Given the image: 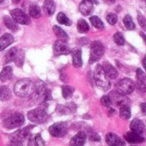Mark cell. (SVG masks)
Returning <instances> with one entry per match:
<instances>
[{"label": "cell", "mask_w": 146, "mask_h": 146, "mask_svg": "<svg viewBox=\"0 0 146 146\" xmlns=\"http://www.w3.org/2000/svg\"><path fill=\"white\" fill-rule=\"evenodd\" d=\"M94 78L96 85L102 90L107 91L111 87V83L108 80V77L106 75V73L102 68V65L98 64L95 69Z\"/></svg>", "instance_id": "obj_2"}, {"label": "cell", "mask_w": 146, "mask_h": 146, "mask_svg": "<svg viewBox=\"0 0 146 146\" xmlns=\"http://www.w3.org/2000/svg\"><path fill=\"white\" fill-rule=\"evenodd\" d=\"M14 42V37L11 34L6 33L0 38V51L5 50L8 46Z\"/></svg>", "instance_id": "obj_18"}, {"label": "cell", "mask_w": 146, "mask_h": 146, "mask_svg": "<svg viewBox=\"0 0 146 146\" xmlns=\"http://www.w3.org/2000/svg\"><path fill=\"white\" fill-rule=\"evenodd\" d=\"M137 21H138L139 25L143 29H146V19L144 18V17L141 13H138V15H137Z\"/></svg>", "instance_id": "obj_38"}, {"label": "cell", "mask_w": 146, "mask_h": 146, "mask_svg": "<svg viewBox=\"0 0 146 146\" xmlns=\"http://www.w3.org/2000/svg\"><path fill=\"white\" fill-rule=\"evenodd\" d=\"M11 15L12 18L17 23H20L23 25H27L30 23V20H29V17L27 16V14L24 13L22 10H19V9L12 10L11 11Z\"/></svg>", "instance_id": "obj_9"}, {"label": "cell", "mask_w": 146, "mask_h": 146, "mask_svg": "<svg viewBox=\"0 0 146 146\" xmlns=\"http://www.w3.org/2000/svg\"><path fill=\"white\" fill-rule=\"evenodd\" d=\"M5 1V0H0V3H3Z\"/></svg>", "instance_id": "obj_46"}, {"label": "cell", "mask_w": 146, "mask_h": 146, "mask_svg": "<svg viewBox=\"0 0 146 146\" xmlns=\"http://www.w3.org/2000/svg\"><path fill=\"white\" fill-rule=\"evenodd\" d=\"M104 46L100 41H94L90 45V63L93 64L103 56L104 54Z\"/></svg>", "instance_id": "obj_3"}, {"label": "cell", "mask_w": 146, "mask_h": 146, "mask_svg": "<svg viewBox=\"0 0 146 146\" xmlns=\"http://www.w3.org/2000/svg\"><path fill=\"white\" fill-rule=\"evenodd\" d=\"M135 86H136V88H137L140 92H142V93H144V92L146 91V85H145L144 83H143V82H141V81H138V82L135 84Z\"/></svg>", "instance_id": "obj_39"}, {"label": "cell", "mask_w": 146, "mask_h": 146, "mask_svg": "<svg viewBox=\"0 0 146 146\" xmlns=\"http://www.w3.org/2000/svg\"><path fill=\"white\" fill-rule=\"evenodd\" d=\"M116 88L118 92L123 95H129L134 90L135 84L130 78H124L116 84Z\"/></svg>", "instance_id": "obj_6"}, {"label": "cell", "mask_w": 146, "mask_h": 146, "mask_svg": "<svg viewBox=\"0 0 146 146\" xmlns=\"http://www.w3.org/2000/svg\"><path fill=\"white\" fill-rule=\"evenodd\" d=\"M17 53V49L16 47L11 48L5 55V63H10L15 60V58Z\"/></svg>", "instance_id": "obj_24"}, {"label": "cell", "mask_w": 146, "mask_h": 146, "mask_svg": "<svg viewBox=\"0 0 146 146\" xmlns=\"http://www.w3.org/2000/svg\"><path fill=\"white\" fill-rule=\"evenodd\" d=\"M90 23H92V25L98 29H104V23H102V21L98 17H91L90 18Z\"/></svg>", "instance_id": "obj_31"}, {"label": "cell", "mask_w": 146, "mask_h": 146, "mask_svg": "<svg viewBox=\"0 0 146 146\" xmlns=\"http://www.w3.org/2000/svg\"><path fill=\"white\" fill-rule=\"evenodd\" d=\"M136 76H137V78L138 81H141V82L146 84V74L141 69H139V68L137 69Z\"/></svg>", "instance_id": "obj_35"}, {"label": "cell", "mask_w": 146, "mask_h": 146, "mask_svg": "<svg viewBox=\"0 0 146 146\" xmlns=\"http://www.w3.org/2000/svg\"><path fill=\"white\" fill-rule=\"evenodd\" d=\"M123 23L125 26V28L129 30H132L135 29V23L132 21V18L130 15H126L124 19H123Z\"/></svg>", "instance_id": "obj_32"}, {"label": "cell", "mask_w": 146, "mask_h": 146, "mask_svg": "<svg viewBox=\"0 0 146 146\" xmlns=\"http://www.w3.org/2000/svg\"><path fill=\"white\" fill-rule=\"evenodd\" d=\"M21 1H22V0H12V2H13L14 4H16V5H17V4H19Z\"/></svg>", "instance_id": "obj_43"}, {"label": "cell", "mask_w": 146, "mask_h": 146, "mask_svg": "<svg viewBox=\"0 0 146 146\" xmlns=\"http://www.w3.org/2000/svg\"><path fill=\"white\" fill-rule=\"evenodd\" d=\"M52 29H53L54 34L56 35V36H57L59 40H65V41H66V40L69 39L68 35H67L60 27H58V26H54Z\"/></svg>", "instance_id": "obj_23"}, {"label": "cell", "mask_w": 146, "mask_h": 146, "mask_svg": "<svg viewBox=\"0 0 146 146\" xmlns=\"http://www.w3.org/2000/svg\"><path fill=\"white\" fill-rule=\"evenodd\" d=\"M142 1H143V3H144L145 5H146V0H142Z\"/></svg>", "instance_id": "obj_45"}, {"label": "cell", "mask_w": 146, "mask_h": 146, "mask_svg": "<svg viewBox=\"0 0 146 146\" xmlns=\"http://www.w3.org/2000/svg\"><path fill=\"white\" fill-rule=\"evenodd\" d=\"M71 52V57H72V63L73 65L77 68H79L83 65V60H82V50L79 47L74 48Z\"/></svg>", "instance_id": "obj_12"}, {"label": "cell", "mask_w": 146, "mask_h": 146, "mask_svg": "<svg viewBox=\"0 0 146 146\" xmlns=\"http://www.w3.org/2000/svg\"><path fill=\"white\" fill-rule=\"evenodd\" d=\"M87 138V135L84 131H79L77 135H75L70 140V144L74 146H82L85 143Z\"/></svg>", "instance_id": "obj_15"}, {"label": "cell", "mask_w": 146, "mask_h": 146, "mask_svg": "<svg viewBox=\"0 0 146 146\" xmlns=\"http://www.w3.org/2000/svg\"><path fill=\"white\" fill-rule=\"evenodd\" d=\"M106 142L108 145L111 146H121V145H125V142H123V140L115 133L113 132H108L106 135Z\"/></svg>", "instance_id": "obj_10"}, {"label": "cell", "mask_w": 146, "mask_h": 146, "mask_svg": "<svg viewBox=\"0 0 146 146\" xmlns=\"http://www.w3.org/2000/svg\"><path fill=\"white\" fill-rule=\"evenodd\" d=\"M12 75H13V70L11 66H5L1 71V74H0V80L3 82L8 81L12 78Z\"/></svg>", "instance_id": "obj_21"}, {"label": "cell", "mask_w": 146, "mask_h": 146, "mask_svg": "<svg viewBox=\"0 0 146 146\" xmlns=\"http://www.w3.org/2000/svg\"><path fill=\"white\" fill-rule=\"evenodd\" d=\"M53 52H54V54L57 56L67 55L70 52V49L69 48L65 40L58 39L53 44Z\"/></svg>", "instance_id": "obj_8"}, {"label": "cell", "mask_w": 146, "mask_h": 146, "mask_svg": "<svg viewBox=\"0 0 146 146\" xmlns=\"http://www.w3.org/2000/svg\"><path fill=\"white\" fill-rule=\"evenodd\" d=\"M130 128L132 131L138 133V134H143L145 131V125L143 121H141L138 119H135L131 121L130 125Z\"/></svg>", "instance_id": "obj_17"}, {"label": "cell", "mask_w": 146, "mask_h": 146, "mask_svg": "<svg viewBox=\"0 0 146 146\" xmlns=\"http://www.w3.org/2000/svg\"><path fill=\"white\" fill-rule=\"evenodd\" d=\"M102 68L106 73V75L111 78V79H115L118 78L119 76V73H118V70L114 68V66H113L110 63L108 62H104L103 63V65H102Z\"/></svg>", "instance_id": "obj_14"}, {"label": "cell", "mask_w": 146, "mask_h": 146, "mask_svg": "<svg viewBox=\"0 0 146 146\" xmlns=\"http://www.w3.org/2000/svg\"><path fill=\"white\" fill-rule=\"evenodd\" d=\"M143 68L145 69V70H146V55L143 57Z\"/></svg>", "instance_id": "obj_41"}, {"label": "cell", "mask_w": 146, "mask_h": 146, "mask_svg": "<svg viewBox=\"0 0 146 146\" xmlns=\"http://www.w3.org/2000/svg\"><path fill=\"white\" fill-rule=\"evenodd\" d=\"M4 23H5V25L11 30L12 31H17L18 29V26H17V23L11 17H8V16H5L4 17Z\"/></svg>", "instance_id": "obj_22"}, {"label": "cell", "mask_w": 146, "mask_h": 146, "mask_svg": "<svg viewBox=\"0 0 146 146\" xmlns=\"http://www.w3.org/2000/svg\"><path fill=\"white\" fill-rule=\"evenodd\" d=\"M94 9L93 3L89 0H84L79 5V11L84 16H89L92 13Z\"/></svg>", "instance_id": "obj_16"}, {"label": "cell", "mask_w": 146, "mask_h": 146, "mask_svg": "<svg viewBox=\"0 0 146 146\" xmlns=\"http://www.w3.org/2000/svg\"><path fill=\"white\" fill-rule=\"evenodd\" d=\"M35 85L30 79H22L17 82L14 85L15 94L22 98H26L34 94Z\"/></svg>", "instance_id": "obj_1"}, {"label": "cell", "mask_w": 146, "mask_h": 146, "mask_svg": "<svg viewBox=\"0 0 146 146\" xmlns=\"http://www.w3.org/2000/svg\"><path fill=\"white\" fill-rule=\"evenodd\" d=\"M28 118L30 121L35 124H42L45 123L48 119V114L45 110L41 108H36L29 111L28 113Z\"/></svg>", "instance_id": "obj_4"}, {"label": "cell", "mask_w": 146, "mask_h": 146, "mask_svg": "<svg viewBox=\"0 0 146 146\" xmlns=\"http://www.w3.org/2000/svg\"><path fill=\"white\" fill-rule=\"evenodd\" d=\"M28 144L30 146H42L45 145V142L40 134H34L29 136Z\"/></svg>", "instance_id": "obj_19"}, {"label": "cell", "mask_w": 146, "mask_h": 146, "mask_svg": "<svg viewBox=\"0 0 146 146\" xmlns=\"http://www.w3.org/2000/svg\"><path fill=\"white\" fill-rule=\"evenodd\" d=\"M101 102L102 104V106L106 107V108H109L110 105L112 104L111 102V100H110V97L108 96H102V100H101Z\"/></svg>", "instance_id": "obj_37"}, {"label": "cell", "mask_w": 146, "mask_h": 146, "mask_svg": "<svg viewBox=\"0 0 146 146\" xmlns=\"http://www.w3.org/2000/svg\"><path fill=\"white\" fill-rule=\"evenodd\" d=\"M113 40L119 46H123L125 44V38H124L123 35L120 32H117L116 34H114V35H113Z\"/></svg>", "instance_id": "obj_34"}, {"label": "cell", "mask_w": 146, "mask_h": 146, "mask_svg": "<svg viewBox=\"0 0 146 146\" xmlns=\"http://www.w3.org/2000/svg\"><path fill=\"white\" fill-rule=\"evenodd\" d=\"M57 21L60 24H63V25H65V26H70L71 25V21L63 12H59L58 14V16H57Z\"/></svg>", "instance_id": "obj_28"}, {"label": "cell", "mask_w": 146, "mask_h": 146, "mask_svg": "<svg viewBox=\"0 0 146 146\" xmlns=\"http://www.w3.org/2000/svg\"><path fill=\"white\" fill-rule=\"evenodd\" d=\"M11 97V91L8 87L1 86L0 87V100L6 101Z\"/></svg>", "instance_id": "obj_29"}, {"label": "cell", "mask_w": 146, "mask_h": 146, "mask_svg": "<svg viewBox=\"0 0 146 146\" xmlns=\"http://www.w3.org/2000/svg\"><path fill=\"white\" fill-rule=\"evenodd\" d=\"M67 125L63 122L53 124L49 127V133L54 137H63L67 134Z\"/></svg>", "instance_id": "obj_7"}, {"label": "cell", "mask_w": 146, "mask_h": 146, "mask_svg": "<svg viewBox=\"0 0 146 146\" xmlns=\"http://www.w3.org/2000/svg\"><path fill=\"white\" fill-rule=\"evenodd\" d=\"M73 91H74V89L70 86H64L62 87V96L64 99H68L70 98L72 96Z\"/></svg>", "instance_id": "obj_33"}, {"label": "cell", "mask_w": 146, "mask_h": 146, "mask_svg": "<svg viewBox=\"0 0 146 146\" xmlns=\"http://www.w3.org/2000/svg\"><path fill=\"white\" fill-rule=\"evenodd\" d=\"M24 123V117L21 113H14L4 120V125L7 129H14L22 126Z\"/></svg>", "instance_id": "obj_5"}, {"label": "cell", "mask_w": 146, "mask_h": 146, "mask_svg": "<svg viewBox=\"0 0 146 146\" xmlns=\"http://www.w3.org/2000/svg\"><path fill=\"white\" fill-rule=\"evenodd\" d=\"M110 97L111 102L115 103V105L118 106H122V105H127V99L124 96L123 94L119 93V92H115L113 91L110 93V96H108Z\"/></svg>", "instance_id": "obj_11"}, {"label": "cell", "mask_w": 146, "mask_h": 146, "mask_svg": "<svg viewBox=\"0 0 146 146\" xmlns=\"http://www.w3.org/2000/svg\"><path fill=\"white\" fill-rule=\"evenodd\" d=\"M78 30L81 34H84L89 32L90 30V26L87 23V22L84 19H80L78 22Z\"/></svg>", "instance_id": "obj_26"}, {"label": "cell", "mask_w": 146, "mask_h": 146, "mask_svg": "<svg viewBox=\"0 0 146 146\" xmlns=\"http://www.w3.org/2000/svg\"><path fill=\"white\" fill-rule=\"evenodd\" d=\"M24 58H25L24 51H23V50H19V51H17V56H16L14 61H15L16 64H17L18 67H21V66L23 64Z\"/></svg>", "instance_id": "obj_30"}, {"label": "cell", "mask_w": 146, "mask_h": 146, "mask_svg": "<svg viewBox=\"0 0 146 146\" xmlns=\"http://www.w3.org/2000/svg\"><path fill=\"white\" fill-rule=\"evenodd\" d=\"M56 10L55 4L52 0H46L43 5V11L46 16H52L54 14Z\"/></svg>", "instance_id": "obj_20"}, {"label": "cell", "mask_w": 146, "mask_h": 146, "mask_svg": "<svg viewBox=\"0 0 146 146\" xmlns=\"http://www.w3.org/2000/svg\"><path fill=\"white\" fill-rule=\"evenodd\" d=\"M107 21H108V23H109V24H111V25H113V24H115L116 23H117V21H118V17H117V16L115 15V14H113V13H110V14H108V16H107Z\"/></svg>", "instance_id": "obj_36"}, {"label": "cell", "mask_w": 146, "mask_h": 146, "mask_svg": "<svg viewBox=\"0 0 146 146\" xmlns=\"http://www.w3.org/2000/svg\"><path fill=\"white\" fill-rule=\"evenodd\" d=\"M29 15L33 17V18H40L41 16V11L40 8L38 5H32L29 7Z\"/></svg>", "instance_id": "obj_27"}, {"label": "cell", "mask_w": 146, "mask_h": 146, "mask_svg": "<svg viewBox=\"0 0 146 146\" xmlns=\"http://www.w3.org/2000/svg\"><path fill=\"white\" fill-rule=\"evenodd\" d=\"M124 138L130 143H140L144 141V138L142 136H140V134L136 133L132 131L126 132L124 135Z\"/></svg>", "instance_id": "obj_13"}, {"label": "cell", "mask_w": 146, "mask_h": 146, "mask_svg": "<svg viewBox=\"0 0 146 146\" xmlns=\"http://www.w3.org/2000/svg\"><path fill=\"white\" fill-rule=\"evenodd\" d=\"M140 35L143 38V40H144V42H145V44H146V35H145L143 33H140Z\"/></svg>", "instance_id": "obj_42"}, {"label": "cell", "mask_w": 146, "mask_h": 146, "mask_svg": "<svg viewBox=\"0 0 146 146\" xmlns=\"http://www.w3.org/2000/svg\"><path fill=\"white\" fill-rule=\"evenodd\" d=\"M89 1H90V2H92L93 4H96V5L98 4V1H97V0H89Z\"/></svg>", "instance_id": "obj_44"}, {"label": "cell", "mask_w": 146, "mask_h": 146, "mask_svg": "<svg viewBox=\"0 0 146 146\" xmlns=\"http://www.w3.org/2000/svg\"><path fill=\"white\" fill-rule=\"evenodd\" d=\"M119 116L123 119H129L131 118V109H130L128 105H122V106H120Z\"/></svg>", "instance_id": "obj_25"}, {"label": "cell", "mask_w": 146, "mask_h": 146, "mask_svg": "<svg viewBox=\"0 0 146 146\" xmlns=\"http://www.w3.org/2000/svg\"><path fill=\"white\" fill-rule=\"evenodd\" d=\"M140 108L142 113L145 115L146 114V103H141L140 104Z\"/></svg>", "instance_id": "obj_40"}]
</instances>
